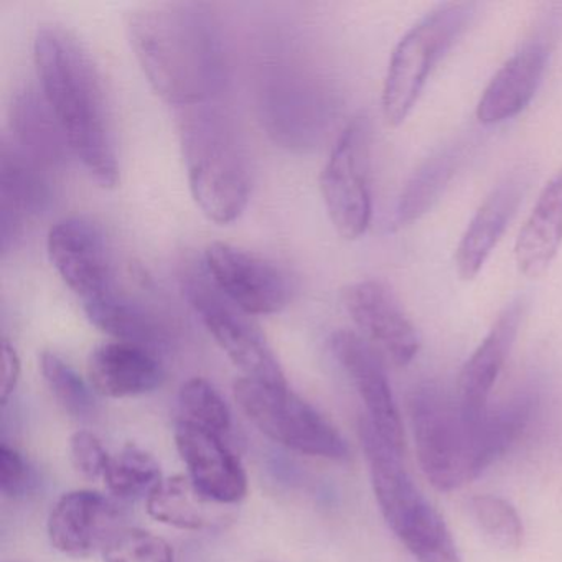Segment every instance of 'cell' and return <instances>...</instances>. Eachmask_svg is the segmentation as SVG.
<instances>
[{
    "label": "cell",
    "mask_w": 562,
    "mask_h": 562,
    "mask_svg": "<svg viewBox=\"0 0 562 562\" xmlns=\"http://www.w3.org/2000/svg\"><path fill=\"white\" fill-rule=\"evenodd\" d=\"M173 437L187 476L206 498L229 506L248 495L245 467L222 436L179 419Z\"/></svg>",
    "instance_id": "obj_14"
},
{
    "label": "cell",
    "mask_w": 562,
    "mask_h": 562,
    "mask_svg": "<svg viewBox=\"0 0 562 562\" xmlns=\"http://www.w3.org/2000/svg\"><path fill=\"white\" fill-rule=\"evenodd\" d=\"M179 111L180 144L193 200L206 218L228 225L245 212L251 193L245 144L215 104Z\"/></svg>",
    "instance_id": "obj_4"
},
{
    "label": "cell",
    "mask_w": 562,
    "mask_h": 562,
    "mask_svg": "<svg viewBox=\"0 0 562 562\" xmlns=\"http://www.w3.org/2000/svg\"><path fill=\"white\" fill-rule=\"evenodd\" d=\"M42 93L74 156L91 179L113 189L120 180L116 140L103 77L87 45L60 24H42L34 41Z\"/></svg>",
    "instance_id": "obj_2"
},
{
    "label": "cell",
    "mask_w": 562,
    "mask_h": 562,
    "mask_svg": "<svg viewBox=\"0 0 562 562\" xmlns=\"http://www.w3.org/2000/svg\"><path fill=\"white\" fill-rule=\"evenodd\" d=\"M104 562H173L169 542L154 532L123 526L104 546Z\"/></svg>",
    "instance_id": "obj_30"
},
{
    "label": "cell",
    "mask_w": 562,
    "mask_h": 562,
    "mask_svg": "<svg viewBox=\"0 0 562 562\" xmlns=\"http://www.w3.org/2000/svg\"><path fill=\"white\" fill-rule=\"evenodd\" d=\"M417 456L427 479L440 492L479 479L525 429L531 404L518 400L472 419L434 383L420 384L409 401Z\"/></svg>",
    "instance_id": "obj_3"
},
{
    "label": "cell",
    "mask_w": 562,
    "mask_h": 562,
    "mask_svg": "<svg viewBox=\"0 0 562 562\" xmlns=\"http://www.w3.org/2000/svg\"><path fill=\"white\" fill-rule=\"evenodd\" d=\"M48 258L65 284L83 302L113 289L110 249L100 226L81 216L55 223L48 233Z\"/></svg>",
    "instance_id": "obj_11"
},
{
    "label": "cell",
    "mask_w": 562,
    "mask_h": 562,
    "mask_svg": "<svg viewBox=\"0 0 562 562\" xmlns=\"http://www.w3.org/2000/svg\"><path fill=\"white\" fill-rule=\"evenodd\" d=\"M88 380L94 393L113 400L153 393L164 381V368L153 350L113 341L88 358Z\"/></svg>",
    "instance_id": "obj_20"
},
{
    "label": "cell",
    "mask_w": 562,
    "mask_h": 562,
    "mask_svg": "<svg viewBox=\"0 0 562 562\" xmlns=\"http://www.w3.org/2000/svg\"><path fill=\"white\" fill-rule=\"evenodd\" d=\"M180 419L225 437L232 430V411L220 391L203 378H192L179 391Z\"/></svg>",
    "instance_id": "obj_28"
},
{
    "label": "cell",
    "mask_w": 562,
    "mask_h": 562,
    "mask_svg": "<svg viewBox=\"0 0 562 562\" xmlns=\"http://www.w3.org/2000/svg\"><path fill=\"white\" fill-rule=\"evenodd\" d=\"M50 200L44 167L14 144H4L0 159V246L4 255L21 238L29 220L44 213Z\"/></svg>",
    "instance_id": "obj_18"
},
{
    "label": "cell",
    "mask_w": 562,
    "mask_h": 562,
    "mask_svg": "<svg viewBox=\"0 0 562 562\" xmlns=\"http://www.w3.org/2000/svg\"><path fill=\"white\" fill-rule=\"evenodd\" d=\"M469 508L472 518L493 544L508 551L522 544L525 528L512 503L499 496L483 495L470 499Z\"/></svg>",
    "instance_id": "obj_29"
},
{
    "label": "cell",
    "mask_w": 562,
    "mask_h": 562,
    "mask_svg": "<svg viewBox=\"0 0 562 562\" xmlns=\"http://www.w3.org/2000/svg\"><path fill=\"white\" fill-rule=\"evenodd\" d=\"M19 380H21V358L15 348L4 340L2 344V386H0L4 406L9 403V397L14 394Z\"/></svg>",
    "instance_id": "obj_33"
},
{
    "label": "cell",
    "mask_w": 562,
    "mask_h": 562,
    "mask_svg": "<svg viewBox=\"0 0 562 562\" xmlns=\"http://www.w3.org/2000/svg\"><path fill=\"white\" fill-rule=\"evenodd\" d=\"M358 436L374 496L391 531L417 562H462L446 521L414 485L403 456L378 436L367 417L358 423Z\"/></svg>",
    "instance_id": "obj_5"
},
{
    "label": "cell",
    "mask_w": 562,
    "mask_h": 562,
    "mask_svg": "<svg viewBox=\"0 0 562 562\" xmlns=\"http://www.w3.org/2000/svg\"><path fill=\"white\" fill-rule=\"evenodd\" d=\"M261 562H268V561H261Z\"/></svg>",
    "instance_id": "obj_34"
},
{
    "label": "cell",
    "mask_w": 562,
    "mask_h": 562,
    "mask_svg": "<svg viewBox=\"0 0 562 562\" xmlns=\"http://www.w3.org/2000/svg\"><path fill=\"white\" fill-rule=\"evenodd\" d=\"M103 480L114 498L136 502L149 498L164 476L153 453L130 443L116 456H111Z\"/></svg>",
    "instance_id": "obj_26"
},
{
    "label": "cell",
    "mask_w": 562,
    "mask_h": 562,
    "mask_svg": "<svg viewBox=\"0 0 562 562\" xmlns=\"http://www.w3.org/2000/svg\"><path fill=\"white\" fill-rule=\"evenodd\" d=\"M475 4L446 2L420 19L394 48L384 78V120L400 126L416 106L434 67L475 18Z\"/></svg>",
    "instance_id": "obj_6"
},
{
    "label": "cell",
    "mask_w": 562,
    "mask_h": 562,
    "mask_svg": "<svg viewBox=\"0 0 562 562\" xmlns=\"http://www.w3.org/2000/svg\"><path fill=\"white\" fill-rule=\"evenodd\" d=\"M562 245V169L539 193L515 245L516 265L529 279L548 271Z\"/></svg>",
    "instance_id": "obj_23"
},
{
    "label": "cell",
    "mask_w": 562,
    "mask_h": 562,
    "mask_svg": "<svg viewBox=\"0 0 562 562\" xmlns=\"http://www.w3.org/2000/svg\"><path fill=\"white\" fill-rule=\"evenodd\" d=\"M463 144L452 143L429 157L407 182L394 212V225L406 226L426 215L459 170Z\"/></svg>",
    "instance_id": "obj_25"
},
{
    "label": "cell",
    "mask_w": 562,
    "mask_h": 562,
    "mask_svg": "<svg viewBox=\"0 0 562 562\" xmlns=\"http://www.w3.org/2000/svg\"><path fill=\"white\" fill-rule=\"evenodd\" d=\"M528 186L529 170L521 167L506 176L483 200L457 246V272L463 281H472L482 271L508 228Z\"/></svg>",
    "instance_id": "obj_17"
},
{
    "label": "cell",
    "mask_w": 562,
    "mask_h": 562,
    "mask_svg": "<svg viewBox=\"0 0 562 562\" xmlns=\"http://www.w3.org/2000/svg\"><path fill=\"white\" fill-rule=\"evenodd\" d=\"M522 315L525 301L521 297L506 304L482 344L460 371L457 403L472 419H482L488 413L490 393L518 337Z\"/></svg>",
    "instance_id": "obj_16"
},
{
    "label": "cell",
    "mask_w": 562,
    "mask_h": 562,
    "mask_svg": "<svg viewBox=\"0 0 562 562\" xmlns=\"http://www.w3.org/2000/svg\"><path fill=\"white\" fill-rule=\"evenodd\" d=\"M127 41L153 90L179 110L213 103L225 83L222 37L195 2H150L127 15Z\"/></svg>",
    "instance_id": "obj_1"
},
{
    "label": "cell",
    "mask_w": 562,
    "mask_h": 562,
    "mask_svg": "<svg viewBox=\"0 0 562 562\" xmlns=\"http://www.w3.org/2000/svg\"><path fill=\"white\" fill-rule=\"evenodd\" d=\"M182 289L213 340L243 376L269 386L288 387L281 363L261 328L251 321V315L222 294L206 269H187Z\"/></svg>",
    "instance_id": "obj_8"
},
{
    "label": "cell",
    "mask_w": 562,
    "mask_h": 562,
    "mask_svg": "<svg viewBox=\"0 0 562 562\" xmlns=\"http://www.w3.org/2000/svg\"><path fill=\"white\" fill-rule=\"evenodd\" d=\"M70 457L75 469L88 480L104 479L111 453L93 432L78 430L70 439Z\"/></svg>",
    "instance_id": "obj_32"
},
{
    "label": "cell",
    "mask_w": 562,
    "mask_h": 562,
    "mask_svg": "<svg viewBox=\"0 0 562 562\" xmlns=\"http://www.w3.org/2000/svg\"><path fill=\"white\" fill-rule=\"evenodd\" d=\"M370 121L358 114L345 126L321 176L322 196L334 228L358 239L371 222Z\"/></svg>",
    "instance_id": "obj_9"
},
{
    "label": "cell",
    "mask_w": 562,
    "mask_h": 562,
    "mask_svg": "<svg viewBox=\"0 0 562 562\" xmlns=\"http://www.w3.org/2000/svg\"><path fill=\"white\" fill-rule=\"evenodd\" d=\"M88 321L124 344L159 350L170 344V328L150 305L117 291L116 285L100 297L83 302Z\"/></svg>",
    "instance_id": "obj_21"
},
{
    "label": "cell",
    "mask_w": 562,
    "mask_h": 562,
    "mask_svg": "<svg viewBox=\"0 0 562 562\" xmlns=\"http://www.w3.org/2000/svg\"><path fill=\"white\" fill-rule=\"evenodd\" d=\"M549 60L546 38L526 41L496 71L476 106V120L483 126H495L518 116L538 91Z\"/></svg>",
    "instance_id": "obj_19"
},
{
    "label": "cell",
    "mask_w": 562,
    "mask_h": 562,
    "mask_svg": "<svg viewBox=\"0 0 562 562\" xmlns=\"http://www.w3.org/2000/svg\"><path fill=\"white\" fill-rule=\"evenodd\" d=\"M330 350L357 387L378 436L397 453H404V432L400 411L387 381L386 370L373 348L350 330H337L330 337Z\"/></svg>",
    "instance_id": "obj_12"
},
{
    "label": "cell",
    "mask_w": 562,
    "mask_h": 562,
    "mask_svg": "<svg viewBox=\"0 0 562 562\" xmlns=\"http://www.w3.org/2000/svg\"><path fill=\"white\" fill-rule=\"evenodd\" d=\"M37 486V473L27 459L9 443L0 446V490L11 499L25 498Z\"/></svg>",
    "instance_id": "obj_31"
},
{
    "label": "cell",
    "mask_w": 562,
    "mask_h": 562,
    "mask_svg": "<svg viewBox=\"0 0 562 562\" xmlns=\"http://www.w3.org/2000/svg\"><path fill=\"white\" fill-rule=\"evenodd\" d=\"M344 304L355 324L380 345L394 363L406 367L420 350V337L400 301L384 282L364 279L344 291Z\"/></svg>",
    "instance_id": "obj_15"
},
{
    "label": "cell",
    "mask_w": 562,
    "mask_h": 562,
    "mask_svg": "<svg viewBox=\"0 0 562 562\" xmlns=\"http://www.w3.org/2000/svg\"><path fill=\"white\" fill-rule=\"evenodd\" d=\"M11 126L14 146L41 167H57L70 150L60 123L44 93L24 87L12 98ZM71 153V150H70Z\"/></svg>",
    "instance_id": "obj_22"
},
{
    "label": "cell",
    "mask_w": 562,
    "mask_h": 562,
    "mask_svg": "<svg viewBox=\"0 0 562 562\" xmlns=\"http://www.w3.org/2000/svg\"><path fill=\"white\" fill-rule=\"evenodd\" d=\"M233 393L245 416L279 446L334 462L350 460V447L337 427L289 386H269L241 376Z\"/></svg>",
    "instance_id": "obj_7"
},
{
    "label": "cell",
    "mask_w": 562,
    "mask_h": 562,
    "mask_svg": "<svg viewBox=\"0 0 562 562\" xmlns=\"http://www.w3.org/2000/svg\"><path fill=\"white\" fill-rule=\"evenodd\" d=\"M205 269L222 294L248 315L278 314L291 301L288 276L248 249L212 243L206 246Z\"/></svg>",
    "instance_id": "obj_10"
},
{
    "label": "cell",
    "mask_w": 562,
    "mask_h": 562,
    "mask_svg": "<svg viewBox=\"0 0 562 562\" xmlns=\"http://www.w3.org/2000/svg\"><path fill=\"white\" fill-rule=\"evenodd\" d=\"M123 528V509L116 498L75 490L65 493L48 515V538L61 554L87 559L103 551L114 532Z\"/></svg>",
    "instance_id": "obj_13"
},
{
    "label": "cell",
    "mask_w": 562,
    "mask_h": 562,
    "mask_svg": "<svg viewBox=\"0 0 562 562\" xmlns=\"http://www.w3.org/2000/svg\"><path fill=\"white\" fill-rule=\"evenodd\" d=\"M41 371L50 393L65 413L78 420H88L97 414L93 387L54 351L41 357Z\"/></svg>",
    "instance_id": "obj_27"
},
{
    "label": "cell",
    "mask_w": 562,
    "mask_h": 562,
    "mask_svg": "<svg viewBox=\"0 0 562 562\" xmlns=\"http://www.w3.org/2000/svg\"><path fill=\"white\" fill-rule=\"evenodd\" d=\"M146 506L156 521L183 531L212 529L228 518L226 506L206 498L187 475L164 479Z\"/></svg>",
    "instance_id": "obj_24"
}]
</instances>
